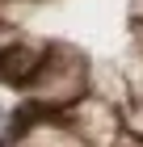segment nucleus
<instances>
[{
  "instance_id": "obj_3",
  "label": "nucleus",
  "mask_w": 143,
  "mask_h": 147,
  "mask_svg": "<svg viewBox=\"0 0 143 147\" xmlns=\"http://www.w3.org/2000/svg\"><path fill=\"white\" fill-rule=\"evenodd\" d=\"M122 118H126V130H131V135H139V139H143V101H135L131 109L122 113Z\"/></svg>"
},
{
  "instance_id": "obj_2",
  "label": "nucleus",
  "mask_w": 143,
  "mask_h": 147,
  "mask_svg": "<svg viewBox=\"0 0 143 147\" xmlns=\"http://www.w3.org/2000/svg\"><path fill=\"white\" fill-rule=\"evenodd\" d=\"M46 63V42H38V38H17V42H9L4 51H0V84H13V88H30L34 76L42 71Z\"/></svg>"
},
{
  "instance_id": "obj_5",
  "label": "nucleus",
  "mask_w": 143,
  "mask_h": 147,
  "mask_svg": "<svg viewBox=\"0 0 143 147\" xmlns=\"http://www.w3.org/2000/svg\"><path fill=\"white\" fill-rule=\"evenodd\" d=\"M0 122H4V105H0Z\"/></svg>"
},
{
  "instance_id": "obj_1",
  "label": "nucleus",
  "mask_w": 143,
  "mask_h": 147,
  "mask_svg": "<svg viewBox=\"0 0 143 147\" xmlns=\"http://www.w3.org/2000/svg\"><path fill=\"white\" fill-rule=\"evenodd\" d=\"M25 92H34L51 109H72L88 97V55L67 42H46V63Z\"/></svg>"
},
{
  "instance_id": "obj_4",
  "label": "nucleus",
  "mask_w": 143,
  "mask_h": 147,
  "mask_svg": "<svg viewBox=\"0 0 143 147\" xmlns=\"http://www.w3.org/2000/svg\"><path fill=\"white\" fill-rule=\"evenodd\" d=\"M17 38H25V30H21V25H13L9 17H0V51H4L9 42H17Z\"/></svg>"
}]
</instances>
